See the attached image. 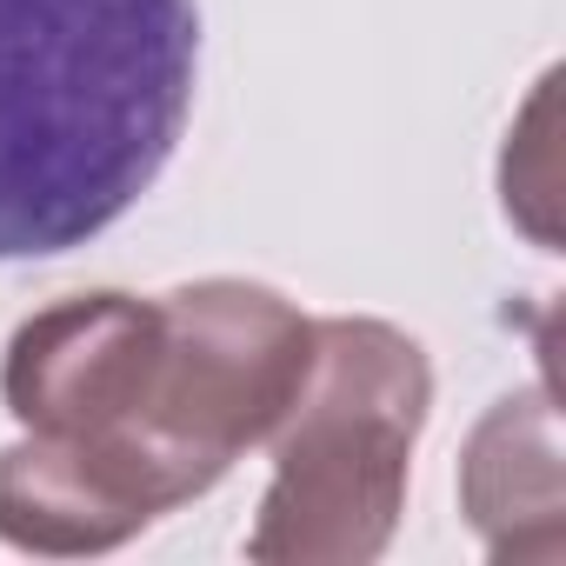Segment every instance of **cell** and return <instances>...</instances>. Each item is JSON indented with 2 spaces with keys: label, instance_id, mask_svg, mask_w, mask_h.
Wrapping results in <instances>:
<instances>
[{
  "label": "cell",
  "instance_id": "1",
  "mask_svg": "<svg viewBox=\"0 0 566 566\" xmlns=\"http://www.w3.org/2000/svg\"><path fill=\"white\" fill-rule=\"evenodd\" d=\"M193 0H0V260L101 240L174 160Z\"/></svg>",
  "mask_w": 566,
  "mask_h": 566
},
{
  "label": "cell",
  "instance_id": "2",
  "mask_svg": "<svg viewBox=\"0 0 566 566\" xmlns=\"http://www.w3.org/2000/svg\"><path fill=\"white\" fill-rule=\"evenodd\" d=\"M433 413V367L413 334L367 314L314 321V367L280 413L273 480L247 559L367 566L394 546L413 480V440Z\"/></svg>",
  "mask_w": 566,
  "mask_h": 566
},
{
  "label": "cell",
  "instance_id": "3",
  "mask_svg": "<svg viewBox=\"0 0 566 566\" xmlns=\"http://www.w3.org/2000/svg\"><path fill=\"white\" fill-rule=\"evenodd\" d=\"M160 314L167 334L147 400V447L187 506L213 493L227 467L294 407L314 367V321L280 287L233 273L160 294Z\"/></svg>",
  "mask_w": 566,
  "mask_h": 566
},
{
  "label": "cell",
  "instance_id": "4",
  "mask_svg": "<svg viewBox=\"0 0 566 566\" xmlns=\"http://www.w3.org/2000/svg\"><path fill=\"white\" fill-rule=\"evenodd\" d=\"M160 334H167L160 301L94 287V294H67L28 314L8 340V360H0L8 413L41 440L87 453L147 520L180 506V493L167 486L147 447Z\"/></svg>",
  "mask_w": 566,
  "mask_h": 566
},
{
  "label": "cell",
  "instance_id": "5",
  "mask_svg": "<svg viewBox=\"0 0 566 566\" xmlns=\"http://www.w3.org/2000/svg\"><path fill=\"white\" fill-rule=\"evenodd\" d=\"M460 513L500 566L566 559V473H559V407L553 387L500 394L460 453Z\"/></svg>",
  "mask_w": 566,
  "mask_h": 566
},
{
  "label": "cell",
  "instance_id": "6",
  "mask_svg": "<svg viewBox=\"0 0 566 566\" xmlns=\"http://www.w3.org/2000/svg\"><path fill=\"white\" fill-rule=\"evenodd\" d=\"M147 526L154 520L87 453L41 433L0 447V539L14 553L81 559V553H114Z\"/></svg>",
  "mask_w": 566,
  "mask_h": 566
},
{
  "label": "cell",
  "instance_id": "7",
  "mask_svg": "<svg viewBox=\"0 0 566 566\" xmlns=\"http://www.w3.org/2000/svg\"><path fill=\"white\" fill-rule=\"evenodd\" d=\"M553 107H559V67L533 87V101L513 120L506 154H500V207L546 253L559 247V120H553Z\"/></svg>",
  "mask_w": 566,
  "mask_h": 566
}]
</instances>
